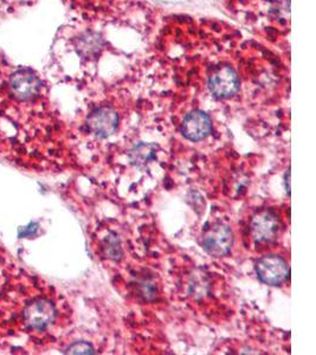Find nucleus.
Returning <instances> with one entry per match:
<instances>
[{"mask_svg": "<svg viewBox=\"0 0 316 355\" xmlns=\"http://www.w3.org/2000/svg\"><path fill=\"white\" fill-rule=\"evenodd\" d=\"M157 150L158 146L152 144L140 142L138 145L134 146L130 152V160L133 165L143 167L150 162H155L157 159Z\"/></svg>", "mask_w": 316, "mask_h": 355, "instance_id": "nucleus-9", "label": "nucleus"}, {"mask_svg": "<svg viewBox=\"0 0 316 355\" xmlns=\"http://www.w3.org/2000/svg\"><path fill=\"white\" fill-rule=\"evenodd\" d=\"M65 353L67 354H94L95 349L90 343L78 341V343H73Z\"/></svg>", "mask_w": 316, "mask_h": 355, "instance_id": "nucleus-10", "label": "nucleus"}, {"mask_svg": "<svg viewBox=\"0 0 316 355\" xmlns=\"http://www.w3.org/2000/svg\"><path fill=\"white\" fill-rule=\"evenodd\" d=\"M281 231V222L272 211H261L252 220V237L257 243H272L277 239Z\"/></svg>", "mask_w": 316, "mask_h": 355, "instance_id": "nucleus-3", "label": "nucleus"}, {"mask_svg": "<svg viewBox=\"0 0 316 355\" xmlns=\"http://www.w3.org/2000/svg\"><path fill=\"white\" fill-rule=\"evenodd\" d=\"M209 88L216 97L229 98L238 92V76L230 67H222L211 75Z\"/></svg>", "mask_w": 316, "mask_h": 355, "instance_id": "nucleus-5", "label": "nucleus"}, {"mask_svg": "<svg viewBox=\"0 0 316 355\" xmlns=\"http://www.w3.org/2000/svg\"><path fill=\"white\" fill-rule=\"evenodd\" d=\"M88 127L91 133L95 134L98 137H110L115 133L118 128L119 116L115 110L108 107H102L98 110H94L87 120Z\"/></svg>", "mask_w": 316, "mask_h": 355, "instance_id": "nucleus-6", "label": "nucleus"}, {"mask_svg": "<svg viewBox=\"0 0 316 355\" xmlns=\"http://www.w3.org/2000/svg\"><path fill=\"white\" fill-rule=\"evenodd\" d=\"M234 234L229 226L218 224L204 234L203 246L213 257H224L231 251Z\"/></svg>", "mask_w": 316, "mask_h": 355, "instance_id": "nucleus-2", "label": "nucleus"}, {"mask_svg": "<svg viewBox=\"0 0 316 355\" xmlns=\"http://www.w3.org/2000/svg\"><path fill=\"white\" fill-rule=\"evenodd\" d=\"M212 122L207 114L195 110L187 114L182 125V133L191 141H200L211 133Z\"/></svg>", "mask_w": 316, "mask_h": 355, "instance_id": "nucleus-7", "label": "nucleus"}, {"mask_svg": "<svg viewBox=\"0 0 316 355\" xmlns=\"http://www.w3.org/2000/svg\"><path fill=\"white\" fill-rule=\"evenodd\" d=\"M286 191H287L288 196H290V168L286 173Z\"/></svg>", "mask_w": 316, "mask_h": 355, "instance_id": "nucleus-12", "label": "nucleus"}, {"mask_svg": "<svg viewBox=\"0 0 316 355\" xmlns=\"http://www.w3.org/2000/svg\"><path fill=\"white\" fill-rule=\"evenodd\" d=\"M108 244L105 245V250L109 259H120L121 257V248L119 245L118 239H108Z\"/></svg>", "mask_w": 316, "mask_h": 355, "instance_id": "nucleus-11", "label": "nucleus"}, {"mask_svg": "<svg viewBox=\"0 0 316 355\" xmlns=\"http://www.w3.org/2000/svg\"><path fill=\"white\" fill-rule=\"evenodd\" d=\"M257 276L267 286H279L288 277L289 268L282 257L277 254H267L257 262Z\"/></svg>", "mask_w": 316, "mask_h": 355, "instance_id": "nucleus-1", "label": "nucleus"}, {"mask_svg": "<svg viewBox=\"0 0 316 355\" xmlns=\"http://www.w3.org/2000/svg\"><path fill=\"white\" fill-rule=\"evenodd\" d=\"M10 87L17 98L28 100L38 93L40 81L33 73L28 70H21L13 73L10 80Z\"/></svg>", "mask_w": 316, "mask_h": 355, "instance_id": "nucleus-8", "label": "nucleus"}, {"mask_svg": "<svg viewBox=\"0 0 316 355\" xmlns=\"http://www.w3.org/2000/svg\"><path fill=\"white\" fill-rule=\"evenodd\" d=\"M56 318V308L48 300H36L24 311V321L28 327L43 331L53 324Z\"/></svg>", "mask_w": 316, "mask_h": 355, "instance_id": "nucleus-4", "label": "nucleus"}]
</instances>
